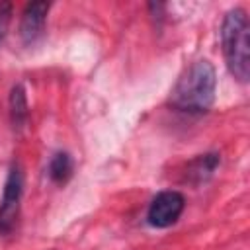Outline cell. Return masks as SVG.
Returning <instances> with one entry per match:
<instances>
[{"label":"cell","instance_id":"cell-1","mask_svg":"<svg viewBox=\"0 0 250 250\" xmlns=\"http://www.w3.org/2000/svg\"><path fill=\"white\" fill-rule=\"evenodd\" d=\"M217 90V72L207 59L191 62L170 92V102L182 111L203 113L215 102Z\"/></svg>","mask_w":250,"mask_h":250},{"label":"cell","instance_id":"cell-2","mask_svg":"<svg viewBox=\"0 0 250 250\" xmlns=\"http://www.w3.org/2000/svg\"><path fill=\"white\" fill-rule=\"evenodd\" d=\"M248 18L242 8H232L225 14L221 23V47L229 72L238 82L250 78V37Z\"/></svg>","mask_w":250,"mask_h":250},{"label":"cell","instance_id":"cell-3","mask_svg":"<svg viewBox=\"0 0 250 250\" xmlns=\"http://www.w3.org/2000/svg\"><path fill=\"white\" fill-rule=\"evenodd\" d=\"M21 193H23V174L20 166H12L4 184L2 199H0V234H8L16 227Z\"/></svg>","mask_w":250,"mask_h":250},{"label":"cell","instance_id":"cell-4","mask_svg":"<svg viewBox=\"0 0 250 250\" xmlns=\"http://www.w3.org/2000/svg\"><path fill=\"white\" fill-rule=\"evenodd\" d=\"M184 207H186V197L180 191L176 189L160 191L148 205L146 221L154 229H168L180 219Z\"/></svg>","mask_w":250,"mask_h":250},{"label":"cell","instance_id":"cell-5","mask_svg":"<svg viewBox=\"0 0 250 250\" xmlns=\"http://www.w3.org/2000/svg\"><path fill=\"white\" fill-rule=\"evenodd\" d=\"M47 14H49L47 2H31L25 6L20 21V37L25 45H33L43 35Z\"/></svg>","mask_w":250,"mask_h":250},{"label":"cell","instance_id":"cell-6","mask_svg":"<svg viewBox=\"0 0 250 250\" xmlns=\"http://www.w3.org/2000/svg\"><path fill=\"white\" fill-rule=\"evenodd\" d=\"M221 162V156L217 152H207V154H199L197 158H193L189 164H188V170H186V178L193 184H201V182H207L213 172L217 170Z\"/></svg>","mask_w":250,"mask_h":250},{"label":"cell","instance_id":"cell-7","mask_svg":"<svg viewBox=\"0 0 250 250\" xmlns=\"http://www.w3.org/2000/svg\"><path fill=\"white\" fill-rule=\"evenodd\" d=\"M27 115H29V107H27L25 90H23L21 84H18L10 92V121H12V127L16 131H20L25 125Z\"/></svg>","mask_w":250,"mask_h":250},{"label":"cell","instance_id":"cell-8","mask_svg":"<svg viewBox=\"0 0 250 250\" xmlns=\"http://www.w3.org/2000/svg\"><path fill=\"white\" fill-rule=\"evenodd\" d=\"M72 170H74V160L68 152H55L47 166V174L55 184H66L72 176Z\"/></svg>","mask_w":250,"mask_h":250},{"label":"cell","instance_id":"cell-9","mask_svg":"<svg viewBox=\"0 0 250 250\" xmlns=\"http://www.w3.org/2000/svg\"><path fill=\"white\" fill-rule=\"evenodd\" d=\"M12 20V4L10 2H0V41L4 39L8 25Z\"/></svg>","mask_w":250,"mask_h":250}]
</instances>
